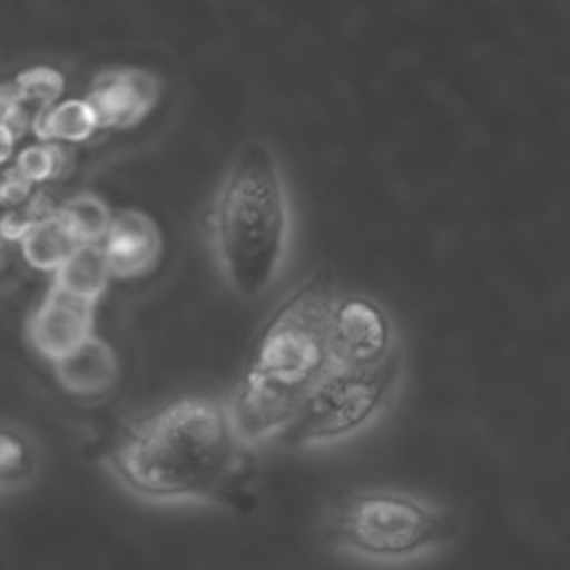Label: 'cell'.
<instances>
[{
    "mask_svg": "<svg viewBox=\"0 0 570 570\" xmlns=\"http://www.w3.org/2000/svg\"><path fill=\"white\" fill-rule=\"evenodd\" d=\"M98 118L87 98H67L38 111L31 120V131L38 140L82 142L98 131Z\"/></svg>",
    "mask_w": 570,
    "mask_h": 570,
    "instance_id": "12",
    "label": "cell"
},
{
    "mask_svg": "<svg viewBox=\"0 0 570 570\" xmlns=\"http://www.w3.org/2000/svg\"><path fill=\"white\" fill-rule=\"evenodd\" d=\"M16 140H18V131L7 122H0V167L7 165L9 158L13 156Z\"/></svg>",
    "mask_w": 570,
    "mask_h": 570,
    "instance_id": "19",
    "label": "cell"
},
{
    "mask_svg": "<svg viewBox=\"0 0 570 570\" xmlns=\"http://www.w3.org/2000/svg\"><path fill=\"white\" fill-rule=\"evenodd\" d=\"M20 102L36 116L49 105L58 102L65 91V78L53 67H31L16 76L11 82Z\"/></svg>",
    "mask_w": 570,
    "mask_h": 570,
    "instance_id": "16",
    "label": "cell"
},
{
    "mask_svg": "<svg viewBox=\"0 0 570 570\" xmlns=\"http://www.w3.org/2000/svg\"><path fill=\"white\" fill-rule=\"evenodd\" d=\"M396 374V352L372 365H334L276 443L289 450H314L352 436L383 407Z\"/></svg>",
    "mask_w": 570,
    "mask_h": 570,
    "instance_id": "5",
    "label": "cell"
},
{
    "mask_svg": "<svg viewBox=\"0 0 570 570\" xmlns=\"http://www.w3.org/2000/svg\"><path fill=\"white\" fill-rule=\"evenodd\" d=\"M452 534L448 514L396 492L350 494L327 517V537L336 548L376 559L412 554Z\"/></svg>",
    "mask_w": 570,
    "mask_h": 570,
    "instance_id": "4",
    "label": "cell"
},
{
    "mask_svg": "<svg viewBox=\"0 0 570 570\" xmlns=\"http://www.w3.org/2000/svg\"><path fill=\"white\" fill-rule=\"evenodd\" d=\"M56 214L80 245L102 243L114 216L107 203L96 194H76L67 198L56 207Z\"/></svg>",
    "mask_w": 570,
    "mask_h": 570,
    "instance_id": "14",
    "label": "cell"
},
{
    "mask_svg": "<svg viewBox=\"0 0 570 570\" xmlns=\"http://www.w3.org/2000/svg\"><path fill=\"white\" fill-rule=\"evenodd\" d=\"M160 85L142 69H118L96 78L87 100L96 111L100 129H125L142 120L154 107Z\"/></svg>",
    "mask_w": 570,
    "mask_h": 570,
    "instance_id": "8",
    "label": "cell"
},
{
    "mask_svg": "<svg viewBox=\"0 0 570 570\" xmlns=\"http://www.w3.org/2000/svg\"><path fill=\"white\" fill-rule=\"evenodd\" d=\"M65 163H67V154H65L60 142L38 140V142H31V145L22 147L16 154L13 167L27 180L38 185V183H47V180L56 178L62 171Z\"/></svg>",
    "mask_w": 570,
    "mask_h": 570,
    "instance_id": "17",
    "label": "cell"
},
{
    "mask_svg": "<svg viewBox=\"0 0 570 570\" xmlns=\"http://www.w3.org/2000/svg\"><path fill=\"white\" fill-rule=\"evenodd\" d=\"M330 338L336 365H372L394 352L387 316L363 296L334 298Z\"/></svg>",
    "mask_w": 570,
    "mask_h": 570,
    "instance_id": "6",
    "label": "cell"
},
{
    "mask_svg": "<svg viewBox=\"0 0 570 570\" xmlns=\"http://www.w3.org/2000/svg\"><path fill=\"white\" fill-rule=\"evenodd\" d=\"M58 385L78 399H94L107 394L118 381V356L114 347L91 334L76 350L51 363Z\"/></svg>",
    "mask_w": 570,
    "mask_h": 570,
    "instance_id": "10",
    "label": "cell"
},
{
    "mask_svg": "<svg viewBox=\"0 0 570 570\" xmlns=\"http://www.w3.org/2000/svg\"><path fill=\"white\" fill-rule=\"evenodd\" d=\"M160 232L140 209H120L111 216L102 249L116 278H138L154 269L160 256Z\"/></svg>",
    "mask_w": 570,
    "mask_h": 570,
    "instance_id": "9",
    "label": "cell"
},
{
    "mask_svg": "<svg viewBox=\"0 0 570 570\" xmlns=\"http://www.w3.org/2000/svg\"><path fill=\"white\" fill-rule=\"evenodd\" d=\"M24 263L36 272H56L80 245L56 212L38 218L18 240Z\"/></svg>",
    "mask_w": 570,
    "mask_h": 570,
    "instance_id": "13",
    "label": "cell"
},
{
    "mask_svg": "<svg viewBox=\"0 0 570 570\" xmlns=\"http://www.w3.org/2000/svg\"><path fill=\"white\" fill-rule=\"evenodd\" d=\"M109 278L114 276L102 243H85L78 245L53 272L51 287L89 303H98L109 285Z\"/></svg>",
    "mask_w": 570,
    "mask_h": 570,
    "instance_id": "11",
    "label": "cell"
},
{
    "mask_svg": "<svg viewBox=\"0 0 570 570\" xmlns=\"http://www.w3.org/2000/svg\"><path fill=\"white\" fill-rule=\"evenodd\" d=\"M209 240L220 276L240 298L267 294L285 272L294 216L278 154L247 142L227 167L212 209Z\"/></svg>",
    "mask_w": 570,
    "mask_h": 570,
    "instance_id": "3",
    "label": "cell"
},
{
    "mask_svg": "<svg viewBox=\"0 0 570 570\" xmlns=\"http://www.w3.org/2000/svg\"><path fill=\"white\" fill-rule=\"evenodd\" d=\"M33 183L27 180L16 167H9L0 174V207L13 209L31 200Z\"/></svg>",
    "mask_w": 570,
    "mask_h": 570,
    "instance_id": "18",
    "label": "cell"
},
{
    "mask_svg": "<svg viewBox=\"0 0 570 570\" xmlns=\"http://www.w3.org/2000/svg\"><path fill=\"white\" fill-rule=\"evenodd\" d=\"M38 468L33 443L16 428H0V488L27 485Z\"/></svg>",
    "mask_w": 570,
    "mask_h": 570,
    "instance_id": "15",
    "label": "cell"
},
{
    "mask_svg": "<svg viewBox=\"0 0 570 570\" xmlns=\"http://www.w3.org/2000/svg\"><path fill=\"white\" fill-rule=\"evenodd\" d=\"M94 307L96 303L49 285L45 298L27 321L31 347L49 363L62 358L94 334Z\"/></svg>",
    "mask_w": 570,
    "mask_h": 570,
    "instance_id": "7",
    "label": "cell"
},
{
    "mask_svg": "<svg viewBox=\"0 0 570 570\" xmlns=\"http://www.w3.org/2000/svg\"><path fill=\"white\" fill-rule=\"evenodd\" d=\"M252 452L225 396H180L125 423L105 450V465L140 501L225 505L240 494Z\"/></svg>",
    "mask_w": 570,
    "mask_h": 570,
    "instance_id": "1",
    "label": "cell"
},
{
    "mask_svg": "<svg viewBox=\"0 0 570 570\" xmlns=\"http://www.w3.org/2000/svg\"><path fill=\"white\" fill-rule=\"evenodd\" d=\"M334 298L330 283L314 276L258 332L243 376L225 396L236 430L254 450L283 436L336 365L330 338Z\"/></svg>",
    "mask_w": 570,
    "mask_h": 570,
    "instance_id": "2",
    "label": "cell"
},
{
    "mask_svg": "<svg viewBox=\"0 0 570 570\" xmlns=\"http://www.w3.org/2000/svg\"><path fill=\"white\" fill-rule=\"evenodd\" d=\"M0 240H2V236H0Z\"/></svg>",
    "mask_w": 570,
    "mask_h": 570,
    "instance_id": "20",
    "label": "cell"
}]
</instances>
